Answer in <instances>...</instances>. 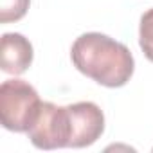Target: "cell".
I'll return each instance as SVG.
<instances>
[{
  "label": "cell",
  "mask_w": 153,
  "mask_h": 153,
  "mask_svg": "<svg viewBox=\"0 0 153 153\" xmlns=\"http://www.w3.org/2000/svg\"><path fill=\"white\" fill-rule=\"evenodd\" d=\"M70 59L81 74L108 88L124 87L135 70L130 49L101 33H85L76 38Z\"/></svg>",
  "instance_id": "1"
},
{
  "label": "cell",
  "mask_w": 153,
  "mask_h": 153,
  "mask_svg": "<svg viewBox=\"0 0 153 153\" xmlns=\"http://www.w3.org/2000/svg\"><path fill=\"white\" fill-rule=\"evenodd\" d=\"M42 99L33 85L24 79H6L0 87V121L9 131L27 133L33 126Z\"/></svg>",
  "instance_id": "2"
},
{
  "label": "cell",
  "mask_w": 153,
  "mask_h": 153,
  "mask_svg": "<svg viewBox=\"0 0 153 153\" xmlns=\"http://www.w3.org/2000/svg\"><path fill=\"white\" fill-rule=\"evenodd\" d=\"M29 140L38 149L68 148L70 142V117L67 106L54 103H42L40 112L27 131Z\"/></svg>",
  "instance_id": "3"
},
{
  "label": "cell",
  "mask_w": 153,
  "mask_h": 153,
  "mask_svg": "<svg viewBox=\"0 0 153 153\" xmlns=\"http://www.w3.org/2000/svg\"><path fill=\"white\" fill-rule=\"evenodd\" d=\"M70 117L68 148L92 146L105 131V114L92 101H81L67 106Z\"/></svg>",
  "instance_id": "4"
},
{
  "label": "cell",
  "mask_w": 153,
  "mask_h": 153,
  "mask_svg": "<svg viewBox=\"0 0 153 153\" xmlns=\"http://www.w3.org/2000/svg\"><path fill=\"white\" fill-rule=\"evenodd\" d=\"M33 45L20 33H6L0 42V67L6 74H24L33 63Z\"/></svg>",
  "instance_id": "5"
},
{
  "label": "cell",
  "mask_w": 153,
  "mask_h": 153,
  "mask_svg": "<svg viewBox=\"0 0 153 153\" xmlns=\"http://www.w3.org/2000/svg\"><path fill=\"white\" fill-rule=\"evenodd\" d=\"M31 0H0V24L18 22L25 16Z\"/></svg>",
  "instance_id": "6"
},
{
  "label": "cell",
  "mask_w": 153,
  "mask_h": 153,
  "mask_svg": "<svg viewBox=\"0 0 153 153\" xmlns=\"http://www.w3.org/2000/svg\"><path fill=\"white\" fill-rule=\"evenodd\" d=\"M139 45L144 52V56L153 61V7L148 9L140 16V27H139Z\"/></svg>",
  "instance_id": "7"
}]
</instances>
